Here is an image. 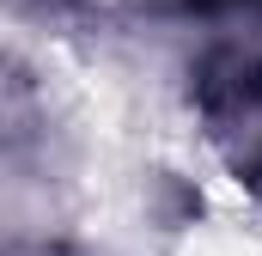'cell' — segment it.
Listing matches in <instances>:
<instances>
[{
    "label": "cell",
    "mask_w": 262,
    "mask_h": 256,
    "mask_svg": "<svg viewBox=\"0 0 262 256\" xmlns=\"http://www.w3.org/2000/svg\"><path fill=\"white\" fill-rule=\"evenodd\" d=\"M201 6H213V0H201Z\"/></svg>",
    "instance_id": "obj_1"
}]
</instances>
